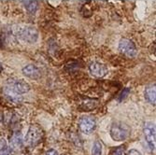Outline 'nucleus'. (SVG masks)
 I'll use <instances>...</instances> for the list:
<instances>
[{
	"label": "nucleus",
	"mask_w": 156,
	"mask_h": 155,
	"mask_svg": "<svg viewBox=\"0 0 156 155\" xmlns=\"http://www.w3.org/2000/svg\"><path fill=\"white\" fill-rule=\"evenodd\" d=\"M124 154H125V150L122 147L116 148L112 152V155H124Z\"/></svg>",
	"instance_id": "15"
},
{
	"label": "nucleus",
	"mask_w": 156,
	"mask_h": 155,
	"mask_svg": "<svg viewBox=\"0 0 156 155\" xmlns=\"http://www.w3.org/2000/svg\"><path fill=\"white\" fill-rule=\"evenodd\" d=\"M24 8L30 13H35L37 9V3L36 1H23Z\"/></svg>",
	"instance_id": "12"
},
{
	"label": "nucleus",
	"mask_w": 156,
	"mask_h": 155,
	"mask_svg": "<svg viewBox=\"0 0 156 155\" xmlns=\"http://www.w3.org/2000/svg\"><path fill=\"white\" fill-rule=\"evenodd\" d=\"M127 155H142V154L136 150H130L128 151V153H127Z\"/></svg>",
	"instance_id": "16"
},
{
	"label": "nucleus",
	"mask_w": 156,
	"mask_h": 155,
	"mask_svg": "<svg viewBox=\"0 0 156 155\" xmlns=\"http://www.w3.org/2000/svg\"><path fill=\"white\" fill-rule=\"evenodd\" d=\"M92 155H102V144L99 140H95L93 145Z\"/></svg>",
	"instance_id": "14"
},
{
	"label": "nucleus",
	"mask_w": 156,
	"mask_h": 155,
	"mask_svg": "<svg viewBox=\"0 0 156 155\" xmlns=\"http://www.w3.org/2000/svg\"><path fill=\"white\" fill-rule=\"evenodd\" d=\"M17 37L20 40L28 44H35L38 40L39 35L38 32L35 29L34 27L25 26L22 27L17 32Z\"/></svg>",
	"instance_id": "4"
},
{
	"label": "nucleus",
	"mask_w": 156,
	"mask_h": 155,
	"mask_svg": "<svg viewBox=\"0 0 156 155\" xmlns=\"http://www.w3.org/2000/svg\"><path fill=\"white\" fill-rule=\"evenodd\" d=\"M0 155H9V148L5 138H0Z\"/></svg>",
	"instance_id": "13"
},
{
	"label": "nucleus",
	"mask_w": 156,
	"mask_h": 155,
	"mask_svg": "<svg viewBox=\"0 0 156 155\" xmlns=\"http://www.w3.org/2000/svg\"><path fill=\"white\" fill-rule=\"evenodd\" d=\"M110 136L114 141H123L129 137L131 129L127 124L122 122H113L110 127Z\"/></svg>",
	"instance_id": "2"
},
{
	"label": "nucleus",
	"mask_w": 156,
	"mask_h": 155,
	"mask_svg": "<svg viewBox=\"0 0 156 155\" xmlns=\"http://www.w3.org/2000/svg\"><path fill=\"white\" fill-rule=\"evenodd\" d=\"M119 51L121 53H122L123 55H125L126 57L129 58H134L135 56L137 54V50L135 46V44L129 39L126 38H122L120 42H119Z\"/></svg>",
	"instance_id": "7"
},
{
	"label": "nucleus",
	"mask_w": 156,
	"mask_h": 155,
	"mask_svg": "<svg viewBox=\"0 0 156 155\" xmlns=\"http://www.w3.org/2000/svg\"><path fill=\"white\" fill-rule=\"evenodd\" d=\"M143 134H144V137L149 148L151 149V151H153L155 149V138H156L155 125L153 122H148L144 124Z\"/></svg>",
	"instance_id": "5"
},
{
	"label": "nucleus",
	"mask_w": 156,
	"mask_h": 155,
	"mask_svg": "<svg viewBox=\"0 0 156 155\" xmlns=\"http://www.w3.org/2000/svg\"><path fill=\"white\" fill-rule=\"evenodd\" d=\"M1 70H2V65L0 64V72H1Z\"/></svg>",
	"instance_id": "18"
},
{
	"label": "nucleus",
	"mask_w": 156,
	"mask_h": 155,
	"mask_svg": "<svg viewBox=\"0 0 156 155\" xmlns=\"http://www.w3.org/2000/svg\"><path fill=\"white\" fill-rule=\"evenodd\" d=\"M46 155H58V152L53 149H51L46 152Z\"/></svg>",
	"instance_id": "17"
},
{
	"label": "nucleus",
	"mask_w": 156,
	"mask_h": 155,
	"mask_svg": "<svg viewBox=\"0 0 156 155\" xmlns=\"http://www.w3.org/2000/svg\"><path fill=\"white\" fill-rule=\"evenodd\" d=\"M96 127V122L95 119L92 116H82L79 120V128L80 130L85 134L90 135L92 134Z\"/></svg>",
	"instance_id": "6"
},
{
	"label": "nucleus",
	"mask_w": 156,
	"mask_h": 155,
	"mask_svg": "<svg viewBox=\"0 0 156 155\" xmlns=\"http://www.w3.org/2000/svg\"><path fill=\"white\" fill-rule=\"evenodd\" d=\"M89 71L94 78H103L108 73V67L98 62H93L89 65Z\"/></svg>",
	"instance_id": "8"
},
{
	"label": "nucleus",
	"mask_w": 156,
	"mask_h": 155,
	"mask_svg": "<svg viewBox=\"0 0 156 155\" xmlns=\"http://www.w3.org/2000/svg\"><path fill=\"white\" fill-rule=\"evenodd\" d=\"M23 74L33 79H37L40 77V71L39 69L35 65H27L23 68Z\"/></svg>",
	"instance_id": "10"
},
{
	"label": "nucleus",
	"mask_w": 156,
	"mask_h": 155,
	"mask_svg": "<svg viewBox=\"0 0 156 155\" xmlns=\"http://www.w3.org/2000/svg\"><path fill=\"white\" fill-rule=\"evenodd\" d=\"M24 145V139L23 137V134L20 131H17L14 133L9 140V150H12L14 151H17L23 149Z\"/></svg>",
	"instance_id": "9"
},
{
	"label": "nucleus",
	"mask_w": 156,
	"mask_h": 155,
	"mask_svg": "<svg viewBox=\"0 0 156 155\" xmlns=\"http://www.w3.org/2000/svg\"><path fill=\"white\" fill-rule=\"evenodd\" d=\"M42 136H43L42 129L37 124H32L29 127V129H28V132L25 136L24 144L27 145L28 147L34 148L41 141Z\"/></svg>",
	"instance_id": "3"
},
{
	"label": "nucleus",
	"mask_w": 156,
	"mask_h": 155,
	"mask_svg": "<svg viewBox=\"0 0 156 155\" xmlns=\"http://www.w3.org/2000/svg\"><path fill=\"white\" fill-rule=\"evenodd\" d=\"M144 96L145 99L147 100V102H149L151 105H155V101H156V89H155V85H150L145 89V93H144Z\"/></svg>",
	"instance_id": "11"
},
{
	"label": "nucleus",
	"mask_w": 156,
	"mask_h": 155,
	"mask_svg": "<svg viewBox=\"0 0 156 155\" xmlns=\"http://www.w3.org/2000/svg\"><path fill=\"white\" fill-rule=\"evenodd\" d=\"M30 90V85L25 80L18 78L8 79L6 85L3 89L5 96L11 102L19 103L22 101L23 93Z\"/></svg>",
	"instance_id": "1"
}]
</instances>
